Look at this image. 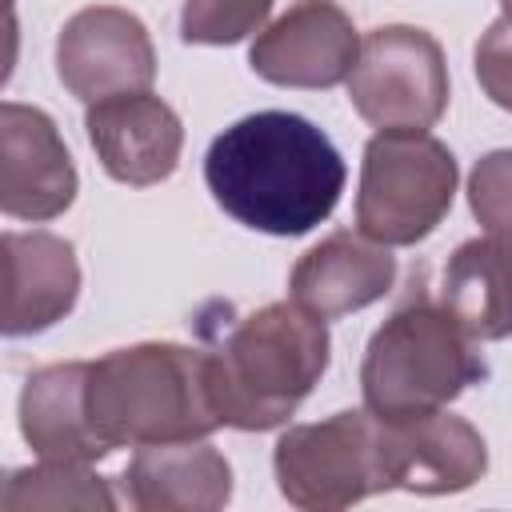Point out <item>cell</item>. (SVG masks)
<instances>
[{
    "mask_svg": "<svg viewBox=\"0 0 512 512\" xmlns=\"http://www.w3.org/2000/svg\"><path fill=\"white\" fill-rule=\"evenodd\" d=\"M84 128L100 168L128 188L164 184L184 152V124L156 92H124L88 104Z\"/></svg>",
    "mask_w": 512,
    "mask_h": 512,
    "instance_id": "12",
    "label": "cell"
},
{
    "mask_svg": "<svg viewBox=\"0 0 512 512\" xmlns=\"http://www.w3.org/2000/svg\"><path fill=\"white\" fill-rule=\"evenodd\" d=\"M108 480L96 476L88 464L68 460H40L28 468H16L4 484L0 508L4 512H28V508H116Z\"/></svg>",
    "mask_w": 512,
    "mask_h": 512,
    "instance_id": "18",
    "label": "cell"
},
{
    "mask_svg": "<svg viewBox=\"0 0 512 512\" xmlns=\"http://www.w3.org/2000/svg\"><path fill=\"white\" fill-rule=\"evenodd\" d=\"M80 188L72 152L56 120L20 100L0 104V208L12 220H56Z\"/></svg>",
    "mask_w": 512,
    "mask_h": 512,
    "instance_id": "10",
    "label": "cell"
},
{
    "mask_svg": "<svg viewBox=\"0 0 512 512\" xmlns=\"http://www.w3.org/2000/svg\"><path fill=\"white\" fill-rule=\"evenodd\" d=\"M392 284H396L392 248L368 240L364 232H348V228L312 244L288 276L292 300L320 320L360 312L376 304L380 296H388Z\"/></svg>",
    "mask_w": 512,
    "mask_h": 512,
    "instance_id": "14",
    "label": "cell"
},
{
    "mask_svg": "<svg viewBox=\"0 0 512 512\" xmlns=\"http://www.w3.org/2000/svg\"><path fill=\"white\" fill-rule=\"evenodd\" d=\"M468 208L480 228L512 244V148L484 152L468 172Z\"/></svg>",
    "mask_w": 512,
    "mask_h": 512,
    "instance_id": "20",
    "label": "cell"
},
{
    "mask_svg": "<svg viewBox=\"0 0 512 512\" xmlns=\"http://www.w3.org/2000/svg\"><path fill=\"white\" fill-rule=\"evenodd\" d=\"M440 304L476 344L508 340L512 336V244L496 236L464 240L444 264Z\"/></svg>",
    "mask_w": 512,
    "mask_h": 512,
    "instance_id": "17",
    "label": "cell"
},
{
    "mask_svg": "<svg viewBox=\"0 0 512 512\" xmlns=\"http://www.w3.org/2000/svg\"><path fill=\"white\" fill-rule=\"evenodd\" d=\"M384 484L416 496H452L468 492L488 472L484 436L448 408L408 420H380Z\"/></svg>",
    "mask_w": 512,
    "mask_h": 512,
    "instance_id": "11",
    "label": "cell"
},
{
    "mask_svg": "<svg viewBox=\"0 0 512 512\" xmlns=\"http://www.w3.org/2000/svg\"><path fill=\"white\" fill-rule=\"evenodd\" d=\"M500 12H504V20H512V0H500Z\"/></svg>",
    "mask_w": 512,
    "mask_h": 512,
    "instance_id": "22",
    "label": "cell"
},
{
    "mask_svg": "<svg viewBox=\"0 0 512 512\" xmlns=\"http://www.w3.org/2000/svg\"><path fill=\"white\" fill-rule=\"evenodd\" d=\"M204 180L236 224L268 236H304L336 212L348 168L312 120L252 112L208 144Z\"/></svg>",
    "mask_w": 512,
    "mask_h": 512,
    "instance_id": "1",
    "label": "cell"
},
{
    "mask_svg": "<svg viewBox=\"0 0 512 512\" xmlns=\"http://www.w3.org/2000/svg\"><path fill=\"white\" fill-rule=\"evenodd\" d=\"M212 356V396L228 428L268 432L288 424L312 396L332 360V336L320 316L296 300H276L220 340Z\"/></svg>",
    "mask_w": 512,
    "mask_h": 512,
    "instance_id": "3",
    "label": "cell"
},
{
    "mask_svg": "<svg viewBox=\"0 0 512 512\" xmlns=\"http://www.w3.org/2000/svg\"><path fill=\"white\" fill-rule=\"evenodd\" d=\"M476 380H484L476 340L428 296L400 304L372 332L360 364L364 408L380 420L440 412Z\"/></svg>",
    "mask_w": 512,
    "mask_h": 512,
    "instance_id": "4",
    "label": "cell"
},
{
    "mask_svg": "<svg viewBox=\"0 0 512 512\" xmlns=\"http://www.w3.org/2000/svg\"><path fill=\"white\" fill-rule=\"evenodd\" d=\"M56 76L84 104L124 92H152L156 48L144 20L116 4L80 8L56 36Z\"/></svg>",
    "mask_w": 512,
    "mask_h": 512,
    "instance_id": "8",
    "label": "cell"
},
{
    "mask_svg": "<svg viewBox=\"0 0 512 512\" xmlns=\"http://www.w3.org/2000/svg\"><path fill=\"white\" fill-rule=\"evenodd\" d=\"M4 264V336H36L64 320L80 296V260L72 240L32 228V232H4L0 240Z\"/></svg>",
    "mask_w": 512,
    "mask_h": 512,
    "instance_id": "13",
    "label": "cell"
},
{
    "mask_svg": "<svg viewBox=\"0 0 512 512\" xmlns=\"http://www.w3.org/2000/svg\"><path fill=\"white\" fill-rule=\"evenodd\" d=\"M348 100L376 132H428L448 108V64L432 32L384 24L360 40Z\"/></svg>",
    "mask_w": 512,
    "mask_h": 512,
    "instance_id": "7",
    "label": "cell"
},
{
    "mask_svg": "<svg viewBox=\"0 0 512 512\" xmlns=\"http://www.w3.org/2000/svg\"><path fill=\"white\" fill-rule=\"evenodd\" d=\"M124 496L140 512H216L232 500V464L208 440L144 444L124 468Z\"/></svg>",
    "mask_w": 512,
    "mask_h": 512,
    "instance_id": "15",
    "label": "cell"
},
{
    "mask_svg": "<svg viewBox=\"0 0 512 512\" xmlns=\"http://www.w3.org/2000/svg\"><path fill=\"white\" fill-rule=\"evenodd\" d=\"M360 56V32L336 0H296L264 24L248 48V64L276 88H336L348 84Z\"/></svg>",
    "mask_w": 512,
    "mask_h": 512,
    "instance_id": "9",
    "label": "cell"
},
{
    "mask_svg": "<svg viewBox=\"0 0 512 512\" xmlns=\"http://www.w3.org/2000/svg\"><path fill=\"white\" fill-rule=\"evenodd\" d=\"M88 416L108 448L204 440L224 424L212 356L172 340L112 348L88 368Z\"/></svg>",
    "mask_w": 512,
    "mask_h": 512,
    "instance_id": "2",
    "label": "cell"
},
{
    "mask_svg": "<svg viewBox=\"0 0 512 512\" xmlns=\"http://www.w3.org/2000/svg\"><path fill=\"white\" fill-rule=\"evenodd\" d=\"M456 184V156L432 132H376L360 160L356 232L388 248L420 244L448 216Z\"/></svg>",
    "mask_w": 512,
    "mask_h": 512,
    "instance_id": "5",
    "label": "cell"
},
{
    "mask_svg": "<svg viewBox=\"0 0 512 512\" xmlns=\"http://www.w3.org/2000/svg\"><path fill=\"white\" fill-rule=\"evenodd\" d=\"M276 0H184L180 8V40L184 44H240L260 32L272 16Z\"/></svg>",
    "mask_w": 512,
    "mask_h": 512,
    "instance_id": "19",
    "label": "cell"
},
{
    "mask_svg": "<svg viewBox=\"0 0 512 512\" xmlns=\"http://www.w3.org/2000/svg\"><path fill=\"white\" fill-rule=\"evenodd\" d=\"M476 80L496 108L512 112V20H492L476 40Z\"/></svg>",
    "mask_w": 512,
    "mask_h": 512,
    "instance_id": "21",
    "label": "cell"
},
{
    "mask_svg": "<svg viewBox=\"0 0 512 512\" xmlns=\"http://www.w3.org/2000/svg\"><path fill=\"white\" fill-rule=\"evenodd\" d=\"M88 368L92 360H64L44 364L24 380L20 436L40 460L96 464L112 452L88 416Z\"/></svg>",
    "mask_w": 512,
    "mask_h": 512,
    "instance_id": "16",
    "label": "cell"
},
{
    "mask_svg": "<svg viewBox=\"0 0 512 512\" xmlns=\"http://www.w3.org/2000/svg\"><path fill=\"white\" fill-rule=\"evenodd\" d=\"M272 472L280 496L304 512H336L388 492L380 416L344 408L316 424L284 428L272 452Z\"/></svg>",
    "mask_w": 512,
    "mask_h": 512,
    "instance_id": "6",
    "label": "cell"
}]
</instances>
